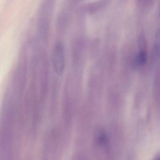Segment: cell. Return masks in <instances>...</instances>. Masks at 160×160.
I'll list each match as a JSON object with an SVG mask.
<instances>
[{
  "mask_svg": "<svg viewBox=\"0 0 160 160\" xmlns=\"http://www.w3.org/2000/svg\"><path fill=\"white\" fill-rule=\"evenodd\" d=\"M52 63L54 72L58 76L63 74L65 67V50L62 42L59 41L55 44L53 52Z\"/></svg>",
  "mask_w": 160,
  "mask_h": 160,
  "instance_id": "cell-1",
  "label": "cell"
},
{
  "mask_svg": "<svg viewBox=\"0 0 160 160\" xmlns=\"http://www.w3.org/2000/svg\"><path fill=\"white\" fill-rule=\"evenodd\" d=\"M148 59L147 52L144 49H141L134 60V64L136 66H143L146 63Z\"/></svg>",
  "mask_w": 160,
  "mask_h": 160,
  "instance_id": "cell-2",
  "label": "cell"
},
{
  "mask_svg": "<svg viewBox=\"0 0 160 160\" xmlns=\"http://www.w3.org/2000/svg\"><path fill=\"white\" fill-rule=\"evenodd\" d=\"M154 53L157 58L160 57V31L156 34V42L154 45Z\"/></svg>",
  "mask_w": 160,
  "mask_h": 160,
  "instance_id": "cell-3",
  "label": "cell"
},
{
  "mask_svg": "<svg viewBox=\"0 0 160 160\" xmlns=\"http://www.w3.org/2000/svg\"><path fill=\"white\" fill-rule=\"evenodd\" d=\"M160 160V159H159V160Z\"/></svg>",
  "mask_w": 160,
  "mask_h": 160,
  "instance_id": "cell-4",
  "label": "cell"
}]
</instances>
